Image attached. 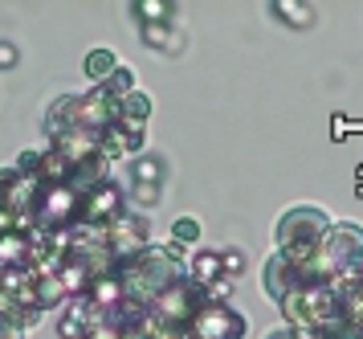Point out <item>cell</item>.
I'll return each mask as SVG.
<instances>
[{"label": "cell", "mask_w": 363, "mask_h": 339, "mask_svg": "<svg viewBox=\"0 0 363 339\" xmlns=\"http://www.w3.org/2000/svg\"><path fill=\"white\" fill-rule=\"evenodd\" d=\"M21 62V49L13 41H0V70H13Z\"/></svg>", "instance_id": "28"}, {"label": "cell", "mask_w": 363, "mask_h": 339, "mask_svg": "<svg viewBox=\"0 0 363 339\" xmlns=\"http://www.w3.org/2000/svg\"><path fill=\"white\" fill-rule=\"evenodd\" d=\"M99 90H102L106 98H111V102H123V98H127V95L135 90V74L127 70V65H118V70H115V74H111L106 82H102Z\"/></svg>", "instance_id": "23"}, {"label": "cell", "mask_w": 363, "mask_h": 339, "mask_svg": "<svg viewBox=\"0 0 363 339\" xmlns=\"http://www.w3.org/2000/svg\"><path fill=\"white\" fill-rule=\"evenodd\" d=\"M139 37H143L147 49L164 53V58H176V53H184V45H188V37H184L176 25H139Z\"/></svg>", "instance_id": "11"}, {"label": "cell", "mask_w": 363, "mask_h": 339, "mask_svg": "<svg viewBox=\"0 0 363 339\" xmlns=\"http://www.w3.org/2000/svg\"><path fill=\"white\" fill-rule=\"evenodd\" d=\"M143 144H147V123L139 119H115L111 127L102 131V144L99 151L106 160H127V156H143Z\"/></svg>", "instance_id": "8"}, {"label": "cell", "mask_w": 363, "mask_h": 339, "mask_svg": "<svg viewBox=\"0 0 363 339\" xmlns=\"http://www.w3.org/2000/svg\"><path fill=\"white\" fill-rule=\"evenodd\" d=\"M127 212V196H123V188H118L115 180H102L99 188H90V193H82V225H94V229H106L111 221H118Z\"/></svg>", "instance_id": "7"}, {"label": "cell", "mask_w": 363, "mask_h": 339, "mask_svg": "<svg viewBox=\"0 0 363 339\" xmlns=\"http://www.w3.org/2000/svg\"><path fill=\"white\" fill-rule=\"evenodd\" d=\"M13 229H17V217H13L9 209H0V237H4V233H13Z\"/></svg>", "instance_id": "30"}, {"label": "cell", "mask_w": 363, "mask_h": 339, "mask_svg": "<svg viewBox=\"0 0 363 339\" xmlns=\"http://www.w3.org/2000/svg\"><path fill=\"white\" fill-rule=\"evenodd\" d=\"M78 217H82V196L74 193L69 184H62V188H45L41 184V200H37V209H33V225L57 233V229H74Z\"/></svg>", "instance_id": "4"}, {"label": "cell", "mask_w": 363, "mask_h": 339, "mask_svg": "<svg viewBox=\"0 0 363 339\" xmlns=\"http://www.w3.org/2000/svg\"><path fill=\"white\" fill-rule=\"evenodd\" d=\"M245 266H249L245 249H220V270H225V278H229V282L245 274Z\"/></svg>", "instance_id": "25"}, {"label": "cell", "mask_w": 363, "mask_h": 339, "mask_svg": "<svg viewBox=\"0 0 363 339\" xmlns=\"http://www.w3.org/2000/svg\"><path fill=\"white\" fill-rule=\"evenodd\" d=\"M249 323L241 311H233L229 303L225 307H213V303H204V307L192 315V323H188V339H245Z\"/></svg>", "instance_id": "6"}, {"label": "cell", "mask_w": 363, "mask_h": 339, "mask_svg": "<svg viewBox=\"0 0 363 339\" xmlns=\"http://www.w3.org/2000/svg\"><path fill=\"white\" fill-rule=\"evenodd\" d=\"M184 270H188V278H192L196 286H213V282H220V278H225V270H220V249H200V254H192Z\"/></svg>", "instance_id": "13"}, {"label": "cell", "mask_w": 363, "mask_h": 339, "mask_svg": "<svg viewBox=\"0 0 363 339\" xmlns=\"http://www.w3.org/2000/svg\"><path fill=\"white\" fill-rule=\"evenodd\" d=\"M269 13L278 16L281 25H290V29H311L314 25V4L306 0H278V4H269Z\"/></svg>", "instance_id": "16"}, {"label": "cell", "mask_w": 363, "mask_h": 339, "mask_svg": "<svg viewBox=\"0 0 363 339\" xmlns=\"http://www.w3.org/2000/svg\"><path fill=\"white\" fill-rule=\"evenodd\" d=\"M355 193L363 196V163H359V172H355Z\"/></svg>", "instance_id": "31"}, {"label": "cell", "mask_w": 363, "mask_h": 339, "mask_svg": "<svg viewBox=\"0 0 363 339\" xmlns=\"http://www.w3.org/2000/svg\"><path fill=\"white\" fill-rule=\"evenodd\" d=\"M167 176L164 156H135L131 160V184L135 188H160Z\"/></svg>", "instance_id": "14"}, {"label": "cell", "mask_w": 363, "mask_h": 339, "mask_svg": "<svg viewBox=\"0 0 363 339\" xmlns=\"http://www.w3.org/2000/svg\"><path fill=\"white\" fill-rule=\"evenodd\" d=\"M106 168H111V160L106 156H90V160H82V163H74V176H69V188L82 196V193H90V188H99L102 180H111L106 176Z\"/></svg>", "instance_id": "12"}, {"label": "cell", "mask_w": 363, "mask_h": 339, "mask_svg": "<svg viewBox=\"0 0 363 339\" xmlns=\"http://www.w3.org/2000/svg\"><path fill=\"white\" fill-rule=\"evenodd\" d=\"M262 282H265V298H269V303H281V298L294 291V286H302V278H298L294 262H286L281 254H269Z\"/></svg>", "instance_id": "9"}, {"label": "cell", "mask_w": 363, "mask_h": 339, "mask_svg": "<svg viewBox=\"0 0 363 339\" xmlns=\"http://www.w3.org/2000/svg\"><path fill=\"white\" fill-rule=\"evenodd\" d=\"M172 242L184 245V249L196 245L200 242V221L196 217H180V221H172Z\"/></svg>", "instance_id": "24"}, {"label": "cell", "mask_w": 363, "mask_h": 339, "mask_svg": "<svg viewBox=\"0 0 363 339\" xmlns=\"http://www.w3.org/2000/svg\"><path fill=\"white\" fill-rule=\"evenodd\" d=\"M115 111H118V119H139V123H147V119H151V95L135 86L123 102H115Z\"/></svg>", "instance_id": "20"}, {"label": "cell", "mask_w": 363, "mask_h": 339, "mask_svg": "<svg viewBox=\"0 0 363 339\" xmlns=\"http://www.w3.org/2000/svg\"><path fill=\"white\" fill-rule=\"evenodd\" d=\"M102 242L111 249L115 266L139 258L147 249V221H143V212H123L118 221H111V225L102 229Z\"/></svg>", "instance_id": "5"}, {"label": "cell", "mask_w": 363, "mask_h": 339, "mask_svg": "<svg viewBox=\"0 0 363 339\" xmlns=\"http://www.w3.org/2000/svg\"><path fill=\"white\" fill-rule=\"evenodd\" d=\"M204 307V298H200V286L192 282V278L184 274L176 278V282H167L164 291L151 298L147 315L155 319V323L164 327H176V331H188V323H192V315Z\"/></svg>", "instance_id": "2"}, {"label": "cell", "mask_w": 363, "mask_h": 339, "mask_svg": "<svg viewBox=\"0 0 363 339\" xmlns=\"http://www.w3.org/2000/svg\"><path fill=\"white\" fill-rule=\"evenodd\" d=\"M200 298L213 303V307H225V303L233 298V282L229 278H220V282H213V286H200Z\"/></svg>", "instance_id": "26"}, {"label": "cell", "mask_w": 363, "mask_h": 339, "mask_svg": "<svg viewBox=\"0 0 363 339\" xmlns=\"http://www.w3.org/2000/svg\"><path fill=\"white\" fill-rule=\"evenodd\" d=\"M131 13L139 16V25H176L180 4H172V0H139V4H131Z\"/></svg>", "instance_id": "17"}, {"label": "cell", "mask_w": 363, "mask_h": 339, "mask_svg": "<svg viewBox=\"0 0 363 339\" xmlns=\"http://www.w3.org/2000/svg\"><path fill=\"white\" fill-rule=\"evenodd\" d=\"M57 282H62V291H66V298H78V294H86V286H90V274H86L78 262L69 258L62 270H57Z\"/></svg>", "instance_id": "22"}, {"label": "cell", "mask_w": 363, "mask_h": 339, "mask_svg": "<svg viewBox=\"0 0 363 339\" xmlns=\"http://www.w3.org/2000/svg\"><path fill=\"white\" fill-rule=\"evenodd\" d=\"M13 168H17V176H25V180H41V151H21Z\"/></svg>", "instance_id": "27"}, {"label": "cell", "mask_w": 363, "mask_h": 339, "mask_svg": "<svg viewBox=\"0 0 363 339\" xmlns=\"http://www.w3.org/2000/svg\"><path fill=\"white\" fill-rule=\"evenodd\" d=\"M69 176H74V163L57 147H45L41 151V184L45 188H62V184H69Z\"/></svg>", "instance_id": "15"}, {"label": "cell", "mask_w": 363, "mask_h": 339, "mask_svg": "<svg viewBox=\"0 0 363 339\" xmlns=\"http://www.w3.org/2000/svg\"><path fill=\"white\" fill-rule=\"evenodd\" d=\"M62 303H69V298H66V291H62L57 274H37V307L53 311V307H62Z\"/></svg>", "instance_id": "21"}, {"label": "cell", "mask_w": 363, "mask_h": 339, "mask_svg": "<svg viewBox=\"0 0 363 339\" xmlns=\"http://www.w3.org/2000/svg\"><path fill=\"white\" fill-rule=\"evenodd\" d=\"M115 70H118V53L115 49H90V53H86V78L90 82H99L102 86Z\"/></svg>", "instance_id": "19"}, {"label": "cell", "mask_w": 363, "mask_h": 339, "mask_svg": "<svg viewBox=\"0 0 363 339\" xmlns=\"http://www.w3.org/2000/svg\"><path fill=\"white\" fill-rule=\"evenodd\" d=\"M86 298L102 311V315H115L123 303H127V291H123V278L111 270V274H99L90 278V286H86Z\"/></svg>", "instance_id": "10"}, {"label": "cell", "mask_w": 363, "mask_h": 339, "mask_svg": "<svg viewBox=\"0 0 363 339\" xmlns=\"http://www.w3.org/2000/svg\"><path fill=\"white\" fill-rule=\"evenodd\" d=\"M17 266H29V237L13 229L0 237V270H17Z\"/></svg>", "instance_id": "18"}, {"label": "cell", "mask_w": 363, "mask_h": 339, "mask_svg": "<svg viewBox=\"0 0 363 339\" xmlns=\"http://www.w3.org/2000/svg\"><path fill=\"white\" fill-rule=\"evenodd\" d=\"M278 307L286 327H318L323 319L335 315V294L327 286H294Z\"/></svg>", "instance_id": "3"}, {"label": "cell", "mask_w": 363, "mask_h": 339, "mask_svg": "<svg viewBox=\"0 0 363 339\" xmlns=\"http://www.w3.org/2000/svg\"><path fill=\"white\" fill-rule=\"evenodd\" d=\"M327 229H330V217L323 209H314V205L290 209L278 221V249H274V254H281L286 262L302 266V262L318 249V242L327 237Z\"/></svg>", "instance_id": "1"}, {"label": "cell", "mask_w": 363, "mask_h": 339, "mask_svg": "<svg viewBox=\"0 0 363 339\" xmlns=\"http://www.w3.org/2000/svg\"><path fill=\"white\" fill-rule=\"evenodd\" d=\"M135 205L139 209H155L160 205V188H135Z\"/></svg>", "instance_id": "29"}]
</instances>
